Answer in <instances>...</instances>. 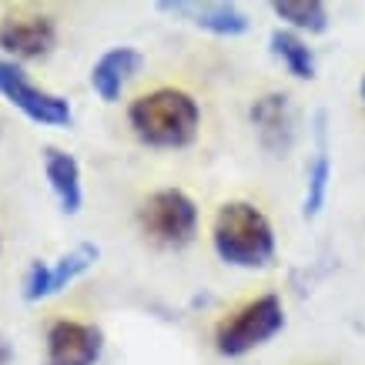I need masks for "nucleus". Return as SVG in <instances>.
<instances>
[{
	"label": "nucleus",
	"instance_id": "nucleus-15",
	"mask_svg": "<svg viewBox=\"0 0 365 365\" xmlns=\"http://www.w3.org/2000/svg\"><path fill=\"white\" fill-rule=\"evenodd\" d=\"M272 11L299 31L322 34L329 27V11L322 0H278V4H272Z\"/></svg>",
	"mask_w": 365,
	"mask_h": 365
},
{
	"label": "nucleus",
	"instance_id": "nucleus-10",
	"mask_svg": "<svg viewBox=\"0 0 365 365\" xmlns=\"http://www.w3.org/2000/svg\"><path fill=\"white\" fill-rule=\"evenodd\" d=\"M144 57L134 51V47H111L108 54H101V61L91 67V88L101 101H118L121 98L124 84L141 71Z\"/></svg>",
	"mask_w": 365,
	"mask_h": 365
},
{
	"label": "nucleus",
	"instance_id": "nucleus-13",
	"mask_svg": "<svg viewBox=\"0 0 365 365\" xmlns=\"http://www.w3.org/2000/svg\"><path fill=\"white\" fill-rule=\"evenodd\" d=\"M272 51H275V57L288 67V74H295L299 81L315 78V54H312V47L302 41L299 34L275 31L272 34Z\"/></svg>",
	"mask_w": 365,
	"mask_h": 365
},
{
	"label": "nucleus",
	"instance_id": "nucleus-5",
	"mask_svg": "<svg viewBox=\"0 0 365 365\" xmlns=\"http://www.w3.org/2000/svg\"><path fill=\"white\" fill-rule=\"evenodd\" d=\"M0 94L11 101L21 114H27L31 121L47 124V128H64V124L74 121V111L61 94H51V91L37 88L24 67H17L14 61H0Z\"/></svg>",
	"mask_w": 365,
	"mask_h": 365
},
{
	"label": "nucleus",
	"instance_id": "nucleus-6",
	"mask_svg": "<svg viewBox=\"0 0 365 365\" xmlns=\"http://www.w3.org/2000/svg\"><path fill=\"white\" fill-rule=\"evenodd\" d=\"M57 44V24L41 11H11L0 21V47L21 61H41Z\"/></svg>",
	"mask_w": 365,
	"mask_h": 365
},
{
	"label": "nucleus",
	"instance_id": "nucleus-8",
	"mask_svg": "<svg viewBox=\"0 0 365 365\" xmlns=\"http://www.w3.org/2000/svg\"><path fill=\"white\" fill-rule=\"evenodd\" d=\"M104 352L98 325L61 319L47 329V365H94Z\"/></svg>",
	"mask_w": 365,
	"mask_h": 365
},
{
	"label": "nucleus",
	"instance_id": "nucleus-4",
	"mask_svg": "<svg viewBox=\"0 0 365 365\" xmlns=\"http://www.w3.org/2000/svg\"><path fill=\"white\" fill-rule=\"evenodd\" d=\"M144 235L165 248H185L198 232V205L178 188L155 191L138 211Z\"/></svg>",
	"mask_w": 365,
	"mask_h": 365
},
{
	"label": "nucleus",
	"instance_id": "nucleus-17",
	"mask_svg": "<svg viewBox=\"0 0 365 365\" xmlns=\"http://www.w3.org/2000/svg\"><path fill=\"white\" fill-rule=\"evenodd\" d=\"M362 101H365V78H362Z\"/></svg>",
	"mask_w": 365,
	"mask_h": 365
},
{
	"label": "nucleus",
	"instance_id": "nucleus-11",
	"mask_svg": "<svg viewBox=\"0 0 365 365\" xmlns=\"http://www.w3.org/2000/svg\"><path fill=\"white\" fill-rule=\"evenodd\" d=\"M158 11L181 14L191 24H198L201 31H211L218 37H238L248 31V17L232 4H158Z\"/></svg>",
	"mask_w": 365,
	"mask_h": 365
},
{
	"label": "nucleus",
	"instance_id": "nucleus-7",
	"mask_svg": "<svg viewBox=\"0 0 365 365\" xmlns=\"http://www.w3.org/2000/svg\"><path fill=\"white\" fill-rule=\"evenodd\" d=\"M94 262H98V248L94 245H78L74 252L61 255L54 265L37 258V262H31L27 275H24V299L41 302L47 295H57L61 288H67L78 275H84Z\"/></svg>",
	"mask_w": 365,
	"mask_h": 365
},
{
	"label": "nucleus",
	"instance_id": "nucleus-12",
	"mask_svg": "<svg viewBox=\"0 0 365 365\" xmlns=\"http://www.w3.org/2000/svg\"><path fill=\"white\" fill-rule=\"evenodd\" d=\"M44 175L51 181V191L61 201V208L67 215H78L84 205V188H81V168L74 155H67L61 148H44Z\"/></svg>",
	"mask_w": 365,
	"mask_h": 365
},
{
	"label": "nucleus",
	"instance_id": "nucleus-9",
	"mask_svg": "<svg viewBox=\"0 0 365 365\" xmlns=\"http://www.w3.org/2000/svg\"><path fill=\"white\" fill-rule=\"evenodd\" d=\"M255 134L265 151L272 155H288L295 144V111L285 94H265L252 104Z\"/></svg>",
	"mask_w": 365,
	"mask_h": 365
},
{
	"label": "nucleus",
	"instance_id": "nucleus-2",
	"mask_svg": "<svg viewBox=\"0 0 365 365\" xmlns=\"http://www.w3.org/2000/svg\"><path fill=\"white\" fill-rule=\"evenodd\" d=\"M211 242L222 262L238 268H265L275 258V232L262 211L248 201H228L222 205Z\"/></svg>",
	"mask_w": 365,
	"mask_h": 365
},
{
	"label": "nucleus",
	"instance_id": "nucleus-3",
	"mask_svg": "<svg viewBox=\"0 0 365 365\" xmlns=\"http://www.w3.org/2000/svg\"><path fill=\"white\" fill-rule=\"evenodd\" d=\"M285 325V309L278 295H262V299L248 302L245 309H238L235 315L215 329V349L228 359L248 355L252 349L265 345L268 339H275Z\"/></svg>",
	"mask_w": 365,
	"mask_h": 365
},
{
	"label": "nucleus",
	"instance_id": "nucleus-1",
	"mask_svg": "<svg viewBox=\"0 0 365 365\" xmlns=\"http://www.w3.org/2000/svg\"><path fill=\"white\" fill-rule=\"evenodd\" d=\"M128 121L134 134L151 148H188L198 138L201 111L185 91L158 88L151 94H141L128 108Z\"/></svg>",
	"mask_w": 365,
	"mask_h": 365
},
{
	"label": "nucleus",
	"instance_id": "nucleus-16",
	"mask_svg": "<svg viewBox=\"0 0 365 365\" xmlns=\"http://www.w3.org/2000/svg\"><path fill=\"white\" fill-rule=\"evenodd\" d=\"M14 362V349H11V342L0 335V365H11Z\"/></svg>",
	"mask_w": 365,
	"mask_h": 365
},
{
	"label": "nucleus",
	"instance_id": "nucleus-14",
	"mask_svg": "<svg viewBox=\"0 0 365 365\" xmlns=\"http://www.w3.org/2000/svg\"><path fill=\"white\" fill-rule=\"evenodd\" d=\"M325 114H319V151L312 158L309 168V191H305V218H315L325 205V191H329V175H332V165H329V151H325Z\"/></svg>",
	"mask_w": 365,
	"mask_h": 365
}]
</instances>
